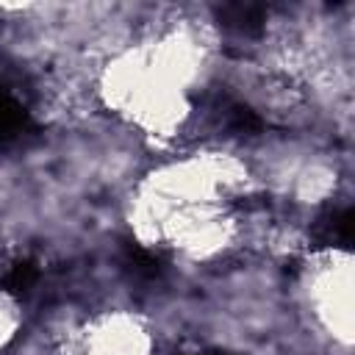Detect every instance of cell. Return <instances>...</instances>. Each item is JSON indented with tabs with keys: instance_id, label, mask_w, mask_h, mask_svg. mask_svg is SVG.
Returning <instances> with one entry per match:
<instances>
[{
	"instance_id": "6da1fadb",
	"label": "cell",
	"mask_w": 355,
	"mask_h": 355,
	"mask_svg": "<svg viewBox=\"0 0 355 355\" xmlns=\"http://www.w3.org/2000/svg\"><path fill=\"white\" fill-rule=\"evenodd\" d=\"M22 327V305L19 300L0 286V352H6Z\"/></svg>"
}]
</instances>
